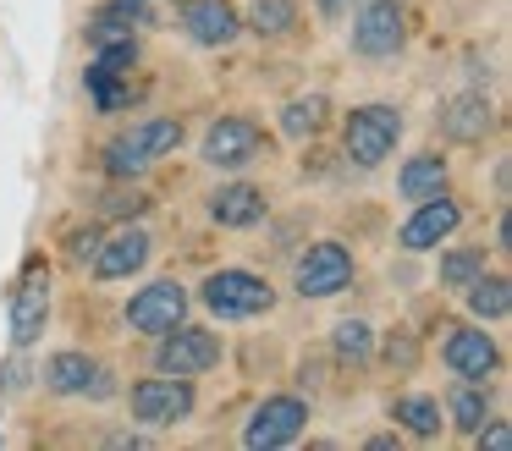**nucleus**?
I'll return each instance as SVG.
<instances>
[{"instance_id":"1","label":"nucleus","mask_w":512,"mask_h":451,"mask_svg":"<svg viewBox=\"0 0 512 451\" xmlns=\"http://www.w3.org/2000/svg\"><path fill=\"white\" fill-rule=\"evenodd\" d=\"M177 143H182L177 121H138L133 132H122V138L105 149V171L111 176H138V171H149L155 160H166Z\"/></svg>"},{"instance_id":"2","label":"nucleus","mask_w":512,"mask_h":451,"mask_svg":"<svg viewBox=\"0 0 512 451\" xmlns=\"http://www.w3.org/2000/svg\"><path fill=\"white\" fill-rule=\"evenodd\" d=\"M215 363H221V336H215V330H199V325L160 330V347H155V369L160 374H182V380H193V374L215 369Z\"/></svg>"},{"instance_id":"3","label":"nucleus","mask_w":512,"mask_h":451,"mask_svg":"<svg viewBox=\"0 0 512 451\" xmlns=\"http://www.w3.org/2000/svg\"><path fill=\"white\" fill-rule=\"evenodd\" d=\"M199 297H204V308L221 314V319H254V314H265V308L276 303V292H270L254 270H215Z\"/></svg>"},{"instance_id":"4","label":"nucleus","mask_w":512,"mask_h":451,"mask_svg":"<svg viewBox=\"0 0 512 451\" xmlns=\"http://www.w3.org/2000/svg\"><path fill=\"white\" fill-rule=\"evenodd\" d=\"M127 407H133L138 424H149V429H171V424H182V418H193V380H182V374L138 380V385H133V396H127Z\"/></svg>"},{"instance_id":"5","label":"nucleus","mask_w":512,"mask_h":451,"mask_svg":"<svg viewBox=\"0 0 512 451\" xmlns=\"http://www.w3.org/2000/svg\"><path fill=\"white\" fill-rule=\"evenodd\" d=\"M402 138V110L397 105H358L347 116V154L358 165H380Z\"/></svg>"},{"instance_id":"6","label":"nucleus","mask_w":512,"mask_h":451,"mask_svg":"<svg viewBox=\"0 0 512 451\" xmlns=\"http://www.w3.org/2000/svg\"><path fill=\"white\" fill-rule=\"evenodd\" d=\"M303 424H309V402L303 396H265L254 407V418H248L243 440L254 451H276V446H292L303 435Z\"/></svg>"},{"instance_id":"7","label":"nucleus","mask_w":512,"mask_h":451,"mask_svg":"<svg viewBox=\"0 0 512 451\" xmlns=\"http://www.w3.org/2000/svg\"><path fill=\"white\" fill-rule=\"evenodd\" d=\"M259 154H265V132H259L248 116H221L199 143V160L215 165V171H237V165L259 160Z\"/></svg>"},{"instance_id":"8","label":"nucleus","mask_w":512,"mask_h":451,"mask_svg":"<svg viewBox=\"0 0 512 451\" xmlns=\"http://www.w3.org/2000/svg\"><path fill=\"white\" fill-rule=\"evenodd\" d=\"M188 319V292H182L177 281H149L144 292L127 303V325L138 330V336H160V330L182 325Z\"/></svg>"},{"instance_id":"9","label":"nucleus","mask_w":512,"mask_h":451,"mask_svg":"<svg viewBox=\"0 0 512 451\" xmlns=\"http://www.w3.org/2000/svg\"><path fill=\"white\" fill-rule=\"evenodd\" d=\"M353 281V253L342 242H314L298 259V297H336Z\"/></svg>"},{"instance_id":"10","label":"nucleus","mask_w":512,"mask_h":451,"mask_svg":"<svg viewBox=\"0 0 512 451\" xmlns=\"http://www.w3.org/2000/svg\"><path fill=\"white\" fill-rule=\"evenodd\" d=\"M402 6L397 0H369L364 11L353 17V50L380 61V55H397L402 50Z\"/></svg>"},{"instance_id":"11","label":"nucleus","mask_w":512,"mask_h":451,"mask_svg":"<svg viewBox=\"0 0 512 451\" xmlns=\"http://www.w3.org/2000/svg\"><path fill=\"white\" fill-rule=\"evenodd\" d=\"M457 220H463V204H457V198H446V193L419 198V215H413L408 226L397 231V242H402L408 253H424V248H435V242L452 237Z\"/></svg>"},{"instance_id":"12","label":"nucleus","mask_w":512,"mask_h":451,"mask_svg":"<svg viewBox=\"0 0 512 451\" xmlns=\"http://www.w3.org/2000/svg\"><path fill=\"white\" fill-rule=\"evenodd\" d=\"M182 28H188L193 44H204V50H221V44L237 39L243 17H237L232 0H182Z\"/></svg>"},{"instance_id":"13","label":"nucleus","mask_w":512,"mask_h":451,"mask_svg":"<svg viewBox=\"0 0 512 451\" xmlns=\"http://www.w3.org/2000/svg\"><path fill=\"white\" fill-rule=\"evenodd\" d=\"M441 358H446V369H452L457 380H474L479 385L485 374H496L501 352H496V341H490L485 330H463V325H457L452 336H446Z\"/></svg>"},{"instance_id":"14","label":"nucleus","mask_w":512,"mask_h":451,"mask_svg":"<svg viewBox=\"0 0 512 451\" xmlns=\"http://www.w3.org/2000/svg\"><path fill=\"white\" fill-rule=\"evenodd\" d=\"M144 264H149V231H138V226L111 231V237H100V248H94V275H100V281H122V275L144 270Z\"/></svg>"},{"instance_id":"15","label":"nucleus","mask_w":512,"mask_h":451,"mask_svg":"<svg viewBox=\"0 0 512 451\" xmlns=\"http://www.w3.org/2000/svg\"><path fill=\"white\" fill-rule=\"evenodd\" d=\"M45 385L61 396H105L111 391V380H105V369L89 358V352H56V358L45 363Z\"/></svg>"},{"instance_id":"16","label":"nucleus","mask_w":512,"mask_h":451,"mask_svg":"<svg viewBox=\"0 0 512 451\" xmlns=\"http://www.w3.org/2000/svg\"><path fill=\"white\" fill-rule=\"evenodd\" d=\"M149 6L144 0H111V6H100L94 11V22H89V39L94 44H116V39H138V28H149Z\"/></svg>"},{"instance_id":"17","label":"nucleus","mask_w":512,"mask_h":451,"mask_svg":"<svg viewBox=\"0 0 512 451\" xmlns=\"http://www.w3.org/2000/svg\"><path fill=\"white\" fill-rule=\"evenodd\" d=\"M50 319V286L45 281H23L12 297V341L17 347H34L39 330H45Z\"/></svg>"},{"instance_id":"18","label":"nucleus","mask_w":512,"mask_h":451,"mask_svg":"<svg viewBox=\"0 0 512 451\" xmlns=\"http://www.w3.org/2000/svg\"><path fill=\"white\" fill-rule=\"evenodd\" d=\"M441 132L446 138H457V143H479L490 132V105H485V94H457V99H446L441 105Z\"/></svg>"},{"instance_id":"19","label":"nucleus","mask_w":512,"mask_h":451,"mask_svg":"<svg viewBox=\"0 0 512 451\" xmlns=\"http://www.w3.org/2000/svg\"><path fill=\"white\" fill-rule=\"evenodd\" d=\"M210 215L221 220V226H232V231L259 226V220H265V193L248 187V182H232V187H221V193L210 198Z\"/></svg>"},{"instance_id":"20","label":"nucleus","mask_w":512,"mask_h":451,"mask_svg":"<svg viewBox=\"0 0 512 451\" xmlns=\"http://www.w3.org/2000/svg\"><path fill=\"white\" fill-rule=\"evenodd\" d=\"M397 187H402V198H435V193H446V160L441 154H413L408 165H402V176H397Z\"/></svg>"},{"instance_id":"21","label":"nucleus","mask_w":512,"mask_h":451,"mask_svg":"<svg viewBox=\"0 0 512 451\" xmlns=\"http://www.w3.org/2000/svg\"><path fill=\"white\" fill-rule=\"evenodd\" d=\"M463 292H468V308H474L479 319H507L512 314V281H507V275H485V270H479Z\"/></svg>"},{"instance_id":"22","label":"nucleus","mask_w":512,"mask_h":451,"mask_svg":"<svg viewBox=\"0 0 512 451\" xmlns=\"http://www.w3.org/2000/svg\"><path fill=\"white\" fill-rule=\"evenodd\" d=\"M391 418H397L413 440L441 435V402H435V396H397V402H391Z\"/></svg>"},{"instance_id":"23","label":"nucleus","mask_w":512,"mask_h":451,"mask_svg":"<svg viewBox=\"0 0 512 451\" xmlns=\"http://www.w3.org/2000/svg\"><path fill=\"white\" fill-rule=\"evenodd\" d=\"M446 407H452V424L463 429V435H474V429L490 418V402H485V391H479L474 380H463V385H457V391H452V402H446Z\"/></svg>"},{"instance_id":"24","label":"nucleus","mask_w":512,"mask_h":451,"mask_svg":"<svg viewBox=\"0 0 512 451\" xmlns=\"http://www.w3.org/2000/svg\"><path fill=\"white\" fill-rule=\"evenodd\" d=\"M320 127H325V99L320 94L292 99V105L281 110V132H287V138H314Z\"/></svg>"},{"instance_id":"25","label":"nucleus","mask_w":512,"mask_h":451,"mask_svg":"<svg viewBox=\"0 0 512 451\" xmlns=\"http://www.w3.org/2000/svg\"><path fill=\"white\" fill-rule=\"evenodd\" d=\"M292 22H298V6H292V0H254V6H248V28L265 33V39L287 33Z\"/></svg>"},{"instance_id":"26","label":"nucleus","mask_w":512,"mask_h":451,"mask_svg":"<svg viewBox=\"0 0 512 451\" xmlns=\"http://www.w3.org/2000/svg\"><path fill=\"white\" fill-rule=\"evenodd\" d=\"M479 270H485V253H479V248H457V253H446V259H441V286L463 292Z\"/></svg>"},{"instance_id":"27","label":"nucleus","mask_w":512,"mask_h":451,"mask_svg":"<svg viewBox=\"0 0 512 451\" xmlns=\"http://www.w3.org/2000/svg\"><path fill=\"white\" fill-rule=\"evenodd\" d=\"M369 347H375V330L364 319H342L336 325V358H369Z\"/></svg>"},{"instance_id":"28","label":"nucleus","mask_w":512,"mask_h":451,"mask_svg":"<svg viewBox=\"0 0 512 451\" xmlns=\"http://www.w3.org/2000/svg\"><path fill=\"white\" fill-rule=\"evenodd\" d=\"M144 204H149L144 193H111V198H105V209H111V215H138Z\"/></svg>"},{"instance_id":"29","label":"nucleus","mask_w":512,"mask_h":451,"mask_svg":"<svg viewBox=\"0 0 512 451\" xmlns=\"http://www.w3.org/2000/svg\"><path fill=\"white\" fill-rule=\"evenodd\" d=\"M474 435H479V446H490V451H507V446H512V435H507V424H490V429H485V424H479V429H474Z\"/></svg>"},{"instance_id":"30","label":"nucleus","mask_w":512,"mask_h":451,"mask_svg":"<svg viewBox=\"0 0 512 451\" xmlns=\"http://www.w3.org/2000/svg\"><path fill=\"white\" fill-rule=\"evenodd\" d=\"M320 6H325V11H342V6H347V0H320Z\"/></svg>"}]
</instances>
